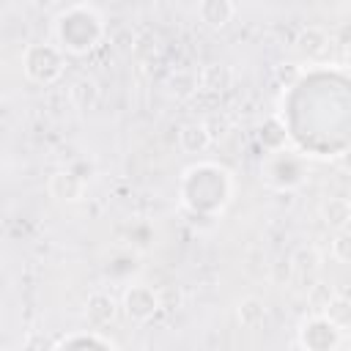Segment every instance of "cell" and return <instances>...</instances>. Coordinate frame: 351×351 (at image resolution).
<instances>
[{"instance_id":"6da1fadb","label":"cell","mask_w":351,"mask_h":351,"mask_svg":"<svg viewBox=\"0 0 351 351\" xmlns=\"http://www.w3.org/2000/svg\"><path fill=\"white\" fill-rule=\"evenodd\" d=\"M30 55H25V71L30 80L36 82H55L63 71V58L52 44H38L27 49Z\"/></svg>"},{"instance_id":"7a4b0ae2","label":"cell","mask_w":351,"mask_h":351,"mask_svg":"<svg viewBox=\"0 0 351 351\" xmlns=\"http://www.w3.org/2000/svg\"><path fill=\"white\" fill-rule=\"evenodd\" d=\"M337 340H340V329L326 315L310 318L302 324V346H307L313 351H329L337 346Z\"/></svg>"},{"instance_id":"3957f363","label":"cell","mask_w":351,"mask_h":351,"mask_svg":"<svg viewBox=\"0 0 351 351\" xmlns=\"http://www.w3.org/2000/svg\"><path fill=\"white\" fill-rule=\"evenodd\" d=\"M123 310L132 321H148L159 310V296L148 285H132L123 293Z\"/></svg>"},{"instance_id":"277c9868","label":"cell","mask_w":351,"mask_h":351,"mask_svg":"<svg viewBox=\"0 0 351 351\" xmlns=\"http://www.w3.org/2000/svg\"><path fill=\"white\" fill-rule=\"evenodd\" d=\"M197 16H200L203 25L219 30L233 19V3L230 0H200Z\"/></svg>"},{"instance_id":"5b68a950","label":"cell","mask_w":351,"mask_h":351,"mask_svg":"<svg viewBox=\"0 0 351 351\" xmlns=\"http://www.w3.org/2000/svg\"><path fill=\"white\" fill-rule=\"evenodd\" d=\"M115 299L107 296V293H90L88 304H85V318L93 324V326H107L112 318H115Z\"/></svg>"},{"instance_id":"8992f818","label":"cell","mask_w":351,"mask_h":351,"mask_svg":"<svg viewBox=\"0 0 351 351\" xmlns=\"http://www.w3.org/2000/svg\"><path fill=\"white\" fill-rule=\"evenodd\" d=\"M49 192L58 200H80L85 192V181L74 173H55L49 178Z\"/></svg>"},{"instance_id":"52a82bcc","label":"cell","mask_w":351,"mask_h":351,"mask_svg":"<svg viewBox=\"0 0 351 351\" xmlns=\"http://www.w3.org/2000/svg\"><path fill=\"white\" fill-rule=\"evenodd\" d=\"M296 49L302 55H307V58H324L326 49H329V36L324 30H318V27H307V30L299 33Z\"/></svg>"},{"instance_id":"ba28073f","label":"cell","mask_w":351,"mask_h":351,"mask_svg":"<svg viewBox=\"0 0 351 351\" xmlns=\"http://www.w3.org/2000/svg\"><path fill=\"white\" fill-rule=\"evenodd\" d=\"M178 143L184 151L189 154H203L208 145H211V134L206 129V123H186L181 132H178Z\"/></svg>"},{"instance_id":"9c48e42d","label":"cell","mask_w":351,"mask_h":351,"mask_svg":"<svg viewBox=\"0 0 351 351\" xmlns=\"http://www.w3.org/2000/svg\"><path fill=\"white\" fill-rule=\"evenodd\" d=\"M236 315H239V324H241L244 329H255V326L263 324V318H266V307H263V302H261L258 296H247V299L239 302Z\"/></svg>"},{"instance_id":"30bf717a","label":"cell","mask_w":351,"mask_h":351,"mask_svg":"<svg viewBox=\"0 0 351 351\" xmlns=\"http://www.w3.org/2000/svg\"><path fill=\"white\" fill-rule=\"evenodd\" d=\"M324 214V222L332 225L335 230H346L348 219H351V208H348V200L346 197H329L321 208Z\"/></svg>"},{"instance_id":"8fae6325","label":"cell","mask_w":351,"mask_h":351,"mask_svg":"<svg viewBox=\"0 0 351 351\" xmlns=\"http://www.w3.org/2000/svg\"><path fill=\"white\" fill-rule=\"evenodd\" d=\"M71 99H74V104H77L80 110H90V107L99 101V88H96V82H93L90 77L77 80V82L71 85Z\"/></svg>"},{"instance_id":"7c38bea8","label":"cell","mask_w":351,"mask_h":351,"mask_svg":"<svg viewBox=\"0 0 351 351\" xmlns=\"http://www.w3.org/2000/svg\"><path fill=\"white\" fill-rule=\"evenodd\" d=\"M55 346H58V348H74V346H80V348H85V346H96V348H115V343H112V340H107V337H96V335H88V337H63V340H58Z\"/></svg>"},{"instance_id":"4fadbf2b","label":"cell","mask_w":351,"mask_h":351,"mask_svg":"<svg viewBox=\"0 0 351 351\" xmlns=\"http://www.w3.org/2000/svg\"><path fill=\"white\" fill-rule=\"evenodd\" d=\"M348 233L346 230H337V236H335V258L340 261V263H346L348 261Z\"/></svg>"},{"instance_id":"5bb4252c","label":"cell","mask_w":351,"mask_h":351,"mask_svg":"<svg viewBox=\"0 0 351 351\" xmlns=\"http://www.w3.org/2000/svg\"><path fill=\"white\" fill-rule=\"evenodd\" d=\"M33 5H38V8H52V5H58L60 0H30Z\"/></svg>"},{"instance_id":"9a60e30c","label":"cell","mask_w":351,"mask_h":351,"mask_svg":"<svg viewBox=\"0 0 351 351\" xmlns=\"http://www.w3.org/2000/svg\"><path fill=\"white\" fill-rule=\"evenodd\" d=\"M337 3H346V0H337Z\"/></svg>"}]
</instances>
